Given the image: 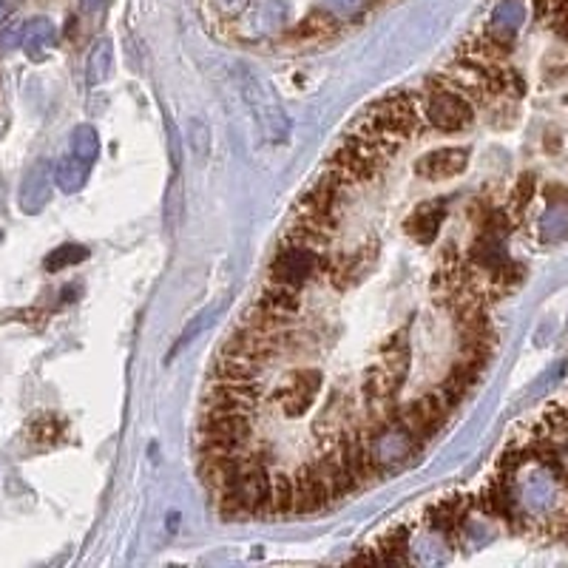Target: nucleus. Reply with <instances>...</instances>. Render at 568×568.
<instances>
[{"mask_svg": "<svg viewBox=\"0 0 568 568\" xmlns=\"http://www.w3.org/2000/svg\"><path fill=\"white\" fill-rule=\"evenodd\" d=\"M71 154L85 159V163H94L100 154V137L92 125H77L71 131Z\"/></svg>", "mask_w": 568, "mask_h": 568, "instance_id": "23", "label": "nucleus"}, {"mask_svg": "<svg viewBox=\"0 0 568 568\" xmlns=\"http://www.w3.org/2000/svg\"><path fill=\"white\" fill-rule=\"evenodd\" d=\"M332 28H336V20H332L330 14H310V18L299 26V35H304V37H324V35L332 32Z\"/></svg>", "mask_w": 568, "mask_h": 568, "instance_id": "25", "label": "nucleus"}, {"mask_svg": "<svg viewBox=\"0 0 568 568\" xmlns=\"http://www.w3.org/2000/svg\"><path fill=\"white\" fill-rule=\"evenodd\" d=\"M52 182H54V171L49 159H37V163L23 173L20 182V211L23 213H40L46 208V202L52 199Z\"/></svg>", "mask_w": 568, "mask_h": 568, "instance_id": "10", "label": "nucleus"}, {"mask_svg": "<svg viewBox=\"0 0 568 568\" xmlns=\"http://www.w3.org/2000/svg\"><path fill=\"white\" fill-rule=\"evenodd\" d=\"M268 512L270 515H290V512H296V508H293V477H287L282 472L273 475Z\"/></svg>", "mask_w": 568, "mask_h": 568, "instance_id": "21", "label": "nucleus"}, {"mask_svg": "<svg viewBox=\"0 0 568 568\" xmlns=\"http://www.w3.org/2000/svg\"><path fill=\"white\" fill-rule=\"evenodd\" d=\"M406 546H410V529L398 526L378 546V563H406Z\"/></svg>", "mask_w": 568, "mask_h": 568, "instance_id": "22", "label": "nucleus"}, {"mask_svg": "<svg viewBox=\"0 0 568 568\" xmlns=\"http://www.w3.org/2000/svg\"><path fill=\"white\" fill-rule=\"evenodd\" d=\"M191 145H194V154L199 159L208 156V148H211V128L202 123V120H194L191 123Z\"/></svg>", "mask_w": 568, "mask_h": 568, "instance_id": "26", "label": "nucleus"}, {"mask_svg": "<svg viewBox=\"0 0 568 568\" xmlns=\"http://www.w3.org/2000/svg\"><path fill=\"white\" fill-rule=\"evenodd\" d=\"M364 6V0H324V9L332 14H353Z\"/></svg>", "mask_w": 568, "mask_h": 568, "instance_id": "31", "label": "nucleus"}, {"mask_svg": "<svg viewBox=\"0 0 568 568\" xmlns=\"http://www.w3.org/2000/svg\"><path fill=\"white\" fill-rule=\"evenodd\" d=\"M89 168L92 163H85V159L80 156H63L60 163L54 165V182L57 188H60L63 194H77L80 188L85 185V180H89Z\"/></svg>", "mask_w": 568, "mask_h": 568, "instance_id": "18", "label": "nucleus"}, {"mask_svg": "<svg viewBox=\"0 0 568 568\" xmlns=\"http://www.w3.org/2000/svg\"><path fill=\"white\" fill-rule=\"evenodd\" d=\"M14 4H18V0H0V23L9 20V14H12Z\"/></svg>", "mask_w": 568, "mask_h": 568, "instance_id": "32", "label": "nucleus"}, {"mask_svg": "<svg viewBox=\"0 0 568 568\" xmlns=\"http://www.w3.org/2000/svg\"><path fill=\"white\" fill-rule=\"evenodd\" d=\"M259 308H265L282 318H293L301 310V296H299V287H290L282 282H270L265 290H261V299H259Z\"/></svg>", "mask_w": 568, "mask_h": 568, "instance_id": "13", "label": "nucleus"}, {"mask_svg": "<svg viewBox=\"0 0 568 568\" xmlns=\"http://www.w3.org/2000/svg\"><path fill=\"white\" fill-rule=\"evenodd\" d=\"M251 415L205 412L202 420V446L205 449H244L251 441Z\"/></svg>", "mask_w": 568, "mask_h": 568, "instance_id": "6", "label": "nucleus"}, {"mask_svg": "<svg viewBox=\"0 0 568 568\" xmlns=\"http://www.w3.org/2000/svg\"><path fill=\"white\" fill-rule=\"evenodd\" d=\"M324 270H327V261H324L322 251L287 242L284 251H279V256L273 259L270 276H273V282H282L290 287H304V284H310L316 276H322Z\"/></svg>", "mask_w": 568, "mask_h": 568, "instance_id": "5", "label": "nucleus"}, {"mask_svg": "<svg viewBox=\"0 0 568 568\" xmlns=\"http://www.w3.org/2000/svg\"><path fill=\"white\" fill-rule=\"evenodd\" d=\"M265 361H259L253 356H244V353H230L225 349L220 364H216V372H220L222 381H259L265 367H261Z\"/></svg>", "mask_w": 568, "mask_h": 568, "instance_id": "15", "label": "nucleus"}, {"mask_svg": "<svg viewBox=\"0 0 568 568\" xmlns=\"http://www.w3.org/2000/svg\"><path fill=\"white\" fill-rule=\"evenodd\" d=\"M332 500V492L324 480L318 460L299 466L293 472V508L299 515H313Z\"/></svg>", "mask_w": 568, "mask_h": 568, "instance_id": "8", "label": "nucleus"}, {"mask_svg": "<svg viewBox=\"0 0 568 568\" xmlns=\"http://www.w3.org/2000/svg\"><path fill=\"white\" fill-rule=\"evenodd\" d=\"M114 71V46L111 40H100L89 54V83L100 85L111 77Z\"/></svg>", "mask_w": 568, "mask_h": 568, "instance_id": "20", "label": "nucleus"}, {"mask_svg": "<svg viewBox=\"0 0 568 568\" xmlns=\"http://www.w3.org/2000/svg\"><path fill=\"white\" fill-rule=\"evenodd\" d=\"M444 202H424L410 220H406V230H410V236H415L418 242H432L435 236H438L441 230V222H444Z\"/></svg>", "mask_w": 568, "mask_h": 568, "instance_id": "16", "label": "nucleus"}, {"mask_svg": "<svg viewBox=\"0 0 568 568\" xmlns=\"http://www.w3.org/2000/svg\"><path fill=\"white\" fill-rule=\"evenodd\" d=\"M523 23H526V4H523V0H498L486 28H492V32L503 37L506 43H512V37L520 32Z\"/></svg>", "mask_w": 568, "mask_h": 568, "instance_id": "12", "label": "nucleus"}, {"mask_svg": "<svg viewBox=\"0 0 568 568\" xmlns=\"http://www.w3.org/2000/svg\"><path fill=\"white\" fill-rule=\"evenodd\" d=\"M466 508H469V500H466V498H449V500H441L438 506H432L429 512H427L429 529L441 532V534H455V532L463 526Z\"/></svg>", "mask_w": 568, "mask_h": 568, "instance_id": "17", "label": "nucleus"}, {"mask_svg": "<svg viewBox=\"0 0 568 568\" xmlns=\"http://www.w3.org/2000/svg\"><path fill=\"white\" fill-rule=\"evenodd\" d=\"M378 370H381L392 384L401 387L406 372H410V344H406V336L404 332H398L396 339H389L387 347H384V356L381 361L375 364Z\"/></svg>", "mask_w": 568, "mask_h": 568, "instance_id": "14", "label": "nucleus"}, {"mask_svg": "<svg viewBox=\"0 0 568 568\" xmlns=\"http://www.w3.org/2000/svg\"><path fill=\"white\" fill-rule=\"evenodd\" d=\"M318 392H322V372L318 370H296L284 378V384L276 392L282 412L287 418H299L316 404Z\"/></svg>", "mask_w": 568, "mask_h": 568, "instance_id": "7", "label": "nucleus"}, {"mask_svg": "<svg viewBox=\"0 0 568 568\" xmlns=\"http://www.w3.org/2000/svg\"><path fill=\"white\" fill-rule=\"evenodd\" d=\"M89 259V251H85L83 244H60L57 251H52L46 256V270L57 273V270H66L71 265H80V261Z\"/></svg>", "mask_w": 568, "mask_h": 568, "instance_id": "24", "label": "nucleus"}, {"mask_svg": "<svg viewBox=\"0 0 568 568\" xmlns=\"http://www.w3.org/2000/svg\"><path fill=\"white\" fill-rule=\"evenodd\" d=\"M54 37H57L54 23L49 18H35V20L23 23V43H20V46L26 52H40V49L52 46Z\"/></svg>", "mask_w": 568, "mask_h": 568, "instance_id": "19", "label": "nucleus"}, {"mask_svg": "<svg viewBox=\"0 0 568 568\" xmlns=\"http://www.w3.org/2000/svg\"><path fill=\"white\" fill-rule=\"evenodd\" d=\"M0 208H4V185H0Z\"/></svg>", "mask_w": 568, "mask_h": 568, "instance_id": "34", "label": "nucleus"}, {"mask_svg": "<svg viewBox=\"0 0 568 568\" xmlns=\"http://www.w3.org/2000/svg\"><path fill=\"white\" fill-rule=\"evenodd\" d=\"M213 9L225 14V18H236V14H242L247 9V0H211Z\"/></svg>", "mask_w": 568, "mask_h": 568, "instance_id": "30", "label": "nucleus"}, {"mask_svg": "<svg viewBox=\"0 0 568 568\" xmlns=\"http://www.w3.org/2000/svg\"><path fill=\"white\" fill-rule=\"evenodd\" d=\"M370 120H375L378 125H384L392 134H398L401 140H410L412 134H420L429 123L424 116V103H420V94L412 92H396L367 111Z\"/></svg>", "mask_w": 568, "mask_h": 568, "instance_id": "3", "label": "nucleus"}, {"mask_svg": "<svg viewBox=\"0 0 568 568\" xmlns=\"http://www.w3.org/2000/svg\"><path fill=\"white\" fill-rule=\"evenodd\" d=\"M420 103H424V116L432 128L455 134L475 123V106L466 100L446 77L427 80L424 92H420Z\"/></svg>", "mask_w": 568, "mask_h": 568, "instance_id": "1", "label": "nucleus"}, {"mask_svg": "<svg viewBox=\"0 0 568 568\" xmlns=\"http://www.w3.org/2000/svg\"><path fill=\"white\" fill-rule=\"evenodd\" d=\"M261 401L259 381H222L208 392L205 412H239L251 415Z\"/></svg>", "mask_w": 568, "mask_h": 568, "instance_id": "9", "label": "nucleus"}, {"mask_svg": "<svg viewBox=\"0 0 568 568\" xmlns=\"http://www.w3.org/2000/svg\"><path fill=\"white\" fill-rule=\"evenodd\" d=\"M270 480L265 463L251 458L244 472L236 477L230 489L220 492V508L225 515H261L270 506Z\"/></svg>", "mask_w": 568, "mask_h": 568, "instance_id": "2", "label": "nucleus"}, {"mask_svg": "<svg viewBox=\"0 0 568 568\" xmlns=\"http://www.w3.org/2000/svg\"><path fill=\"white\" fill-rule=\"evenodd\" d=\"M103 6V0H85V9H100Z\"/></svg>", "mask_w": 568, "mask_h": 568, "instance_id": "33", "label": "nucleus"}, {"mask_svg": "<svg viewBox=\"0 0 568 568\" xmlns=\"http://www.w3.org/2000/svg\"><path fill=\"white\" fill-rule=\"evenodd\" d=\"M0 43H4L6 49H14L23 43V23H6V28L0 32Z\"/></svg>", "mask_w": 568, "mask_h": 568, "instance_id": "29", "label": "nucleus"}, {"mask_svg": "<svg viewBox=\"0 0 568 568\" xmlns=\"http://www.w3.org/2000/svg\"><path fill=\"white\" fill-rule=\"evenodd\" d=\"M180 202H182V194H180V185L173 182L171 188V196L165 199V222H168V230L177 228V216H180Z\"/></svg>", "mask_w": 568, "mask_h": 568, "instance_id": "28", "label": "nucleus"}, {"mask_svg": "<svg viewBox=\"0 0 568 568\" xmlns=\"http://www.w3.org/2000/svg\"><path fill=\"white\" fill-rule=\"evenodd\" d=\"M387 159H389V154L378 151L375 145H370L367 140H361L358 134L349 131V134L344 137V142L336 148V154L330 156V168H336L349 182L361 188V185L372 182L378 173H381Z\"/></svg>", "mask_w": 568, "mask_h": 568, "instance_id": "4", "label": "nucleus"}, {"mask_svg": "<svg viewBox=\"0 0 568 568\" xmlns=\"http://www.w3.org/2000/svg\"><path fill=\"white\" fill-rule=\"evenodd\" d=\"M532 194H534V182H532V177H523L520 182H517V188H515V194H512V211L517 213V211H523L529 205V199H532Z\"/></svg>", "mask_w": 568, "mask_h": 568, "instance_id": "27", "label": "nucleus"}, {"mask_svg": "<svg viewBox=\"0 0 568 568\" xmlns=\"http://www.w3.org/2000/svg\"><path fill=\"white\" fill-rule=\"evenodd\" d=\"M466 165H469V151L466 148H438L427 154L424 159H418L415 173L429 182H441V180L460 177Z\"/></svg>", "mask_w": 568, "mask_h": 568, "instance_id": "11", "label": "nucleus"}]
</instances>
